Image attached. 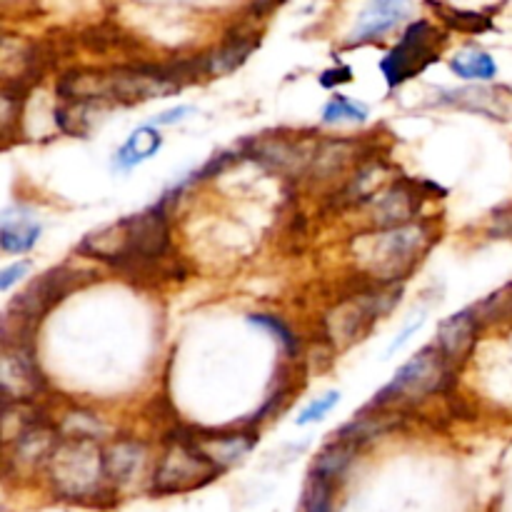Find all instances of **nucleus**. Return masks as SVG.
Instances as JSON below:
<instances>
[{
    "mask_svg": "<svg viewBox=\"0 0 512 512\" xmlns=\"http://www.w3.org/2000/svg\"><path fill=\"white\" fill-rule=\"evenodd\" d=\"M168 218L165 205L158 203L133 218H123L113 225L85 235L80 243V253L88 258H98L110 265L123 268H140L155 263L168 253Z\"/></svg>",
    "mask_w": 512,
    "mask_h": 512,
    "instance_id": "1",
    "label": "nucleus"
},
{
    "mask_svg": "<svg viewBox=\"0 0 512 512\" xmlns=\"http://www.w3.org/2000/svg\"><path fill=\"white\" fill-rule=\"evenodd\" d=\"M48 475L60 498L85 503L105 490V453L95 440H63L48 460Z\"/></svg>",
    "mask_w": 512,
    "mask_h": 512,
    "instance_id": "2",
    "label": "nucleus"
},
{
    "mask_svg": "<svg viewBox=\"0 0 512 512\" xmlns=\"http://www.w3.org/2000/svg\"><path fill=\"white\" fill-rule=\"evenodd\" d=\"M443 43L445 35L433 23L415 20L405 28L403 40L380 60V73L385 75L390 88H398L433 65L440 58Z\"/></svg>",
    "mask_w": 512,
    "mask_h": 512,
    "instance_id": "3",
    "label": "nucleus"
},
{
    "mask_svg": "<svg viewBox=\"0 0 512 512\" xmlns=\"http://www.w3.org/2000/svg\"><path fill=\"white\" fill-rule=\"evenodd\" d=\"M430 230L425 225H403V228L385 230L373 243L368 245V263L370 270L385 283L403 280L418 263V255H423V248L430 245Z\"/></svg>",
    "mask_w": 512,
    "mask_h": 512,
    "instance_id": "4",
    "label": "nucleus"
},
{
    "mask_svg": "<svg viewBox=\"0 0 512 512\" xmlns=\"http://www.w3.org/2000/svg\"><path fill=\"white\" fill-rule=\"evenodd\" d=\"M445 378H448V360L440 353V348H423L375 395V405L420 400L430 393H438Z\"/></svg>",
    "mask_w": 512,
    "mask_h": 512,
    "instance_id": "5",
    "label": "nucleus"
},
{
    "mask_svg": "<svg viewBox=\"0 0 512 512\" xmlns=\"http://www.w3.org/2000/svg\"><path fill=\"white\" fill-rule=\"evenodd\" d=\"M220 473L218 465L195 445V440H175L155 473V493H185L210 483Z\"/></svg>",
    "mask_w": 512,
    "mask_h": 512,
    "instance_id": "6",
    "label": "nucleus"
},
{
    "mask_svg": "<svg viewBox=\"0 0 512 512\" xmlns=\"http://www.w3.org/2000/svg\"><path fill=\"white\" fill-rule=\"evenodd\" d=\"M403 290H393V293H375L363 295V298L345 303L335 310L328 318V330L333 338L338 340H353L355 335L363 333V325L373 323L378 315H385L395 305Z\"/></svg>",
    "mask_w": 512,
    "mask_h": 512,
    "instance_id": "7",
    "label": "nucleus"
},
{
    "mask_svg": "<svg viewBox=\"0 0 512 512\" xmlns=\"http://www.w3.org/2000/svg\"><path fill=\"white\" fill-rule=\"evenodd\" d=\"M43 388V375L23 345L3 350V403H25Z\"/></svg>",
    "mask_w": 512,
    "mask_h": 512,
    "instance_id": "8",
    "label": "nucleus"
},
{
    "mask_svg": "<svg viewBox=\"0 0 512 512\" xmlns=\"http://www.w3.org/2000/svg\"><path fill=\"white\" fill-rule=\"evenodd\" d=\"M475 333H478V318L473 310H460L450 315L438 325V348L448 363H460L468 358L475 345Z\"/></svg>",
    "mask_w": 512,
    "mask_h": 512,
    "instance_id": "9",
    "label": "nucleus"
},
{
    "mask_svg": "<svg viewBox=\"0 0 512 512\" xmlns=\"http://www.w3.org/2000/svg\"><path fill=\"white\" fill-rule=\"evenodd\" d=\"M408 13L410 5L403 3V0H378V3H370L368 8L360 13L353 33H350V43H365V40L385 35L388 30H393L400 20H405Z\"/></svg>",
    "mask_w": 512,
    "mask_h": 512,
    "instance_id": "10",
    "label": "nucleus"
},
{
    "mask_svg": "<svg viewBox=\"0 0 512 512\" xmlns=\"http://www.w3.org/2000/svg\"><path fill=\"white\" fill-rule=\"evenodd\" d=\"M420 203H423V200L418 198V193H415L410 185H393V188L385 190L378 198V203H375V223L385 230L410 225V220H413L415 213L420 210Z\"/></svg>",
    "mask_w": 512,
    "mask_h": 512,
    "instance_id": "11",
    "label": "nucleus"
},
{
    "mask_svg": "<svg viewBox=\"0 0 512 512\" xmlns=\"http://www.w3.org/2000/svg\"><path fill=\"white\" fill-rule=\"evenodd\" d=\"M163 145L158 130L153 125H140L130 133V138L120 145V150L115 153V168L118 170H130L138 163H145L148 158H153L155 153Z\"/></svg>",
    "mask_w": 512,
    "mask_h": 512,
    "instance_id": "12",
    "label": "nucleus"
},
{
    "mask_svg": "<svg viewBox=\"0 0 512 512\" xmlns=\"http://www.w3.org/2000/svg\"><path fill=\"white\" fill-rule=\"evenodd\" d=\"M145 450L138 443H115L105 450V470L108 480L115 485H125L143 468Z\"/></svg>",
    "mask_w": 512,
    "mask_h": 512,
    "instance_id": "13",
    "label": "nucleus"
},
{
    "mask_svg": "<svg viewBox=\"0 0 512 512\" xmlns=\"http://www.w3.org/2000/svg\"><path fill=\"white\" fill-rule=\"evenodd\" d=\"M258 45V38L255 35L240 33L238 38H228L223 45H220L215 53L205 55V73L208 75H225L230 70H235L238 65L245 63L250 53Z\"/></svg>",
    "mask_w": 512,
    "mask_h": 512,
    "instance_id": "14",
    "label": "nucleus"
},
{
    "mask_svg": "<svg viewBox=\"0 0 512 512\" xmlns=\"http://www.w3.org/2000/svg\"><path fill=\"white\" fill-rule=\"evenodd\" d=\"M40 238V223L30 220L25 213L13 215V210H5L3 223H0V245L5 253H25Z\"/></svg>",
    "mask_w": 512,
    "mask_h": 512,
    "instance_id": "15",
    "label": "nucleus"
},
{
    "mask_svg": "<svg viewBox=\"0 0 512 512\" xmlns=\"http://www.w3.org/2000/svg\"><path fill=\"white\" fill-rule=\"evenodd\" d=\"M13 443V463L18 465H35L38 460L48 463L53 450L58 448V445H53V433L48 428H43V425H33L20 438H15Z\"/></svg>",
    "mask_w": 512,
    "mask_h": 512,
    "instance_id": "16",
    "label": "nucleus"
},
{
    "mask_svg": "<svg viewBox=\"0 0 512 512\" xmlns=\"http://www.w3.org/2000/svg\"><path fill=\"white\" fill-rule=\"evenodd\" d=\"M445 103L460 105V108L475 110V113L493 115V118H505V115H508L505 100L500 98V90H495V88L453 90V93L445 95Z\"/></svg>",
    "mask_w": 512,
    "mask_h": 512,
    "instance_id": "17",
    "label": "nucleus"
},
{
    "mask_svg": "<svg viewBox=\"0 0 512 512\" xmlns=\"http://www.w3.org/2000/svg\"><path fill=\"white\" fill-rule=\"evenodd\" d=\"M253 435H228V438H215V440H195V445H198L200 450H203L205 455H208L210 460H213L215 465H218L220 470L225 468V465H233L238 463L240 458H245L248 455V450L253 448Z\"/></svg>",
    "mask_w": 512,
    "mask_h": 512,
    "instance_id": "18",
    "label": "nucleus"
},
{
    "mask_svg": "<svg viewBox=\"0 0 512 512\" xmlns=\"http://www.w3.org/2000/svg\"><path fill=\"white\" fill-rule=\"evenodd\" d=\"M450 70L463 80H493L498 75L493 55L480 48H465L450 60Z\"/></svg>",
    "mask_w": 512,
    "mask_h": 512,
    "instance_id": "19",
    "label": "nucleus"
},
{
    "mask_svg": "<svg viewBox=\"0 0 512 512\" xmlns=\"http://www.w3.org/2000/svg\"><path fill=\"white\" fill-rule=\"evenodd\" d=\"M353 455H355V445L345 443V440H338V443L328 445V448H325L323 453L315 458L313 475H320V478H325L333 483L335 478H340V475L348 470Z\"/></svg>",
    "mask_w": 512,
    "mask_h": 512,
    "instance_id": "20",
    "label": "nucleus"
},
{
    "mask_svg": "<svg viewBox=\"0 0 512 512\" xmlns=\"http://www.w3.org/2000/svg\"><path fill=\"white\" fill-rule=\"evenodd\" d=\"M438 10L440 18L450 25V28L460 30V33H470V35H480L485 30L493 28V20L483 13H475V10H460V8H450V5H433Z\"/></svg>",
    "mask_w": 512,
    "mask_h": 512,
    "instance_id": "21",
    "label": "nucleus"
},
{
    "mask_svg": "<svg viewBox=\"0 0 512 512\" xmlns=\"http://www.w3.org/2000/svg\"><path fill=\"white\" fill-rule=\"evenodd\" d=\"M330 508H333V483L310 473L298 512H330Z\"/></svg>",
    "mask_w": 512,
    "mask_h": 512,
    "instance_id": "22",
    "label": "nucleus"
},
{
    "mask_svg": "<svg viewBox=\"0 0 512 512\" xmlns=\"http://www.w3.org/2000/svg\"><path fill=\"white\" fill-rule=\"evenodd\" d=\"M370 115L368 105L355 103L353 98H345V95H338V98L330 100L323 110L325 123H365Z\"/></svg>",
    "mask_w": 512,
    "mask_h": 512,
    "instance_id": "23",
    "label": "nucleus"
},
{
    "mask_svg": "<svg viewBox=\"0 0 512 512\" xmlns=\"http://www.w3.org/2000/svg\"><path fill=\"white\" fill-rule=\"evenodd\" d=\"M475 318L483 323H500V320H510L512 318V283L500 288L498 293H493L490 298H485L478 308H473Z\"/></svg>",
    "mask_w": 512,
    "mask_h": 512,
    "instance_id": "24",
    "label": "nucleus"
},
{
    "mask_svg": "<svg viewBox=\"0 0 512 512\" xmlns=\"http://www.w3.org/2000/svg\"><path fill=\"white\" fill-rule=\"evenodd\" d=\"M248 323L255 325V328L265 330V333L273 335V338L278 340L280 345H283L285 353H288V355L298 353V338H295L293 330H290L288 325H285L280 318H275V315H250Z\"/></svg>",
    "mask_w": 512,
    "mask_h": 512,
    "instance_id": "25",
    "label": "nucleus"
},
{
    "mask_svg": "<svg viewBox=\"0 0 512 512\" xmlns=\"http://www.w3.org/2000/svg\"><path fill=\"white\" fill-rule=\"evenodd\" d=\"M338 400H340L338 390H330V393H325L323 398L313 400V403H310L308 408H305L303 413L298 415V420H295V423H298V425H308V423H315V420H323L325 415H328L330 410H333L335 405H338Z\"/></svg>",
    "mask_w": 512,
    "mask_h": 512,
    "instance_id": "26",
    "label": "nucleus"
},
{
    "mask_svg": "<svg viewBox=\"0 0 512 512\" xmlns=\"http://www.w3.org/2000/svg\"><path fill=\"white\" fill-rule=\"evenodd\" d=\"M28 270H30L28 260H23V263H15V265H10V268H5L3 273H0V290H3V293H8V290L13 288V285L18 283L20 278H25V273H28Z\"/></svg>",
    "mask_w": 512,
    "mask_h": 512,
    "instance_id": "27",
    "label": "nucleus"
},
{
    "mask_svg": "<svg viewBox=\"0 0 512 512\" xmlns=\"http://www.w3.org/2000/svg\"><path fill=\"white\" fill-rule=\"evenodd\" d=\"M353 80V70L348 65H338V68H330L320 75V85L323 88H335V85H343Z\"/></svg>",
    "mask_w": 512,
    "mask_h": 512,
    "instance_id": "28",
    "label": "nucleus"
},
{
    "mask_svg": "<svg viewBox=\"0 0 512 512\" xmlns=\"http://www.w3.org/2000/svg\"><path fill=\"white\" fill-rule=\"evenodd\" d=\"M188 113H193V108H190V105H180V108H173V110H165V113H160L158 118H153L150 120L148 125H173V123H178V120H183L185 115Z\"/></svg>",
    "mask_w": 512,
    "mask_h": 512,
    "instance_id": "29",
    "label": "nucleus"
},
{
    "mask_svg": "<svg viewBox=\"0 0 512 512\" xmlns=\"http://www.w3.org/2000/svg\"><path fill=\"white\" fill-rule=\"evenodd\" d=\"M418 328H423V320H415V323H413V325H410V328H405V330H403V333H400V335H398V338H395V343H393V345H390V348H388V355H393V353H395V350H398V348H400V345H403V343H405V340H408V338H410V335H413V333H415V330H418Z\"/></svg>",
    "mask_w": 512,
    "mask_h": 512,
    "instance_id": "30",
    "label": "nucleus"
}]
</instances>
